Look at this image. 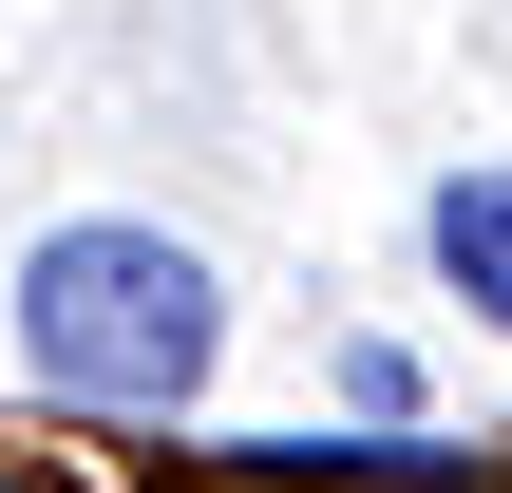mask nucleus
<instances>
[{"instance_id": "obj_1", "label": "nucleus", "mask_w": 512, "mask_h": 493, "mask_svg": "<svg viewBox=\"0 0 512 493\" xmlns=\"http://www.w3.org/2000/svg\"><path fill=\"white\" fill-rule=\"evenodd\" d=\"M19 342L57 399H114V418H171L209 380V266L171 228H57L19 266Z\"/></svg>"}, {"instance_id": "obj_2", "label": "nucleus", "mask_w": 512, "mask_h": 493, "mask_svg": "<svg viewBox=\"0 0 512 493\" xmlns=\"http://www.w3.org/2000/svg\"><path fill=\"white\" fill-rule=\"evenodd\" d=\"M437 266L512 323V171H456V190H437Z\"/></svg>"}]
</instances>
